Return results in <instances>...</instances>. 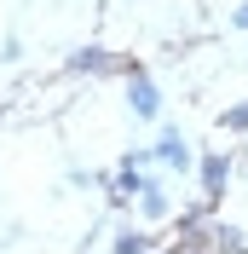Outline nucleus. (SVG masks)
<instances>
[{
  "label": "nucleus",
  "instance_id": "obj_8",
  "mask_svg": "<svg viewBox=\"0 0 248 254\" xmlns=\"http://www.w3.org/2000/svg\"><path fill=\"white\" fill-rule=\"evenodd\" d=\"M219 122H225V133H248V98H243V104H231Z\"/></svg>",
  "mask_w": 248,
  "mask_h": 254
},
{
  "label": "nucleus",
  "instance_id": "obj_5",
  "mask_svg": "<svg viewBox=\"0 0 248 254\" xmlns=\"http://www.w3.org/2000/svg\"><path fill=\"white\" fill-rule=\"evenodd\" d=\"M139 214H144V220H168V214H173V196H168V185H162V179L139 196Z\"/></svg>",
  "mask_w": 248,
  "mask_h": 254
},
{
  "label": "nucleus",
  "instance_id": "obj_2",
  "mask_svg": "<svg viewBox=\"0 0 248 254\" xmlns=\"http://www.w3.org/2000/svg\"><path fill=\"white\" fill-rule=\"evenodd\" d=\"M150 150H156L162 168H173V174H190V168H196V150H190V139L179 133V127H162V139H156Z\"/></svg>",
  "mask_w": 248,
  "mask_h": 254
},
{
  "label": "nucleus",
  "instance_id": "obj_9",
  "mask_svg": "<svg viewBox=\"0 0 248 254\" xmlns=\"http://www.w3.org/2000/svg\"><path fill=\"white\" fill-rule=\"evenodd\" d=\"M231 23H237V29H248V0H243V6L231 12Z\"/></svg>",
  "mask_w": 248,
  "mask_h": 254
},
{
  "label": "nucleus",
  "instance_id": "obj_6",
  "mask_svg": "<svg viewBox=\"0 0 248 254\" xmlns=\"http://www.w3.org/2000/svg\"><path fill=\"white\" fill-rule=\"evenodd\" d=\"M110 249H116V254H144V249H150V237H144L139 225H127V231H116V237H110Z\"/></svg>",
  "mask_w": 248,
  "mask_h": 254
},
{
  "label": "nucleus",
  "instance_id": "obj_4",
  "mask_svg": "<svg viewBox=\"0 0 248 254\" xmlns=\"http://www.w3.org/2000/svg\"><path fill=\"white\" fill-rule=\"evenodd\" d=\"M69 69H75V75H110V69H122V64L110 58L104 47H81L75 58H69Z\"/></svg>",
  "mask_w": 248,
  "mask_h": 254
},
{
  "label": "nucleus",
  "instance_id": "obj_7",
  "mask_svg": "<svg viewBox=\"0 0 248 254\" xmlns=\"http://www.w3.org/2000/svg\"><path fill=\"white\" fill-rule=\"evenodd\" d=\"M208 237H214L219 249H243V243H248V237H243V225H214Z\"/></svg>",
  "mask_w": 248,
  "mask_h": 254
},
{
  "label": "nucleus",
  "instance_id": "obj_1",
  "mask_svg": "<svg viewBox=\"0 0 248 254\" xmlns=\"http://www.w3.org/2000/svg\"><path fill=\"white\" fill-rule=\"evenodd\" d=\"M127 104H133V116H139V122H156V116H162V87L144 75L139 64L127 69Z\"/></svg>",
  "mask_w": 248,
  "mask_h": 254
},
{
  "label": "nucleus",
  "instance_id": "obj_3",
  "mask_svg": "<svg viewBox=\"0 0 248 254\" xmlns=\"http://www.w3.org/2000/svg\"><path fill=\"white\" fill-rule=\"evenodd\" d=\"M196 179H202V202H219L225 185H231V156H225V150L202 156V162H196Z\"/></svg>",
  "mask_w": 248,
  "mask_h": 254
}]
</instances>
